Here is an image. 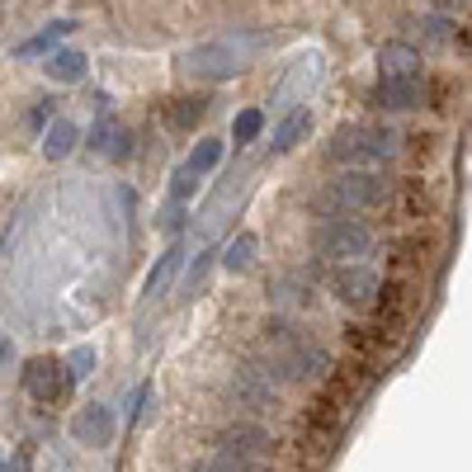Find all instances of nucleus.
I'll use <instances>...</instances> for the list:
<instances>
[{
    "label": "nucleus",
    "mask_w": 472,
    "mask_h": 472,
    "mask_svg": "<svg viewBox=\"0 0 472 472\" xmlns=\"http://www.w3.org/2000/svg\"><path fill=\"white\" fill-rule=\"evenodd\" d=\"M270 33H227V38H213V43H199L180 57V67L199 76V80H227L236 71H245L255 61V52H264Z\"/></svg>",
    "instance_id": "nucleus-1"
},
{
    "label": "nucleus",
    "mask_w": 472,
    "mask_h": 472,
    "mask_svg": "<svg viewBox=\"0 0 472 472\" xmlns=\"http://www.w3.org/2000/svg\"><path fill=\"white\" fill-rule=\"evenodd\" d=\"M378 203H387V180L374 175V171H345L340 180H331L326 190L312 194V213L321 222L331 217H350L359 208H378Z\"/></svg>",
    "instance_id": "nucleus-2"
},
{
    "label": "nucleus",
    "mask_w": 472,
    "mask_h": 472,
    "mask_svg": "<svg viewBox=\"0 0 472 472\" xmlns=\"http://www.w3.org/2000/svg\"><path fill=\"white\" fill-rule=\"evenodd\" d=\"M397 133L393 128H374V123H350V128H340L331 137V147L326 156L336 161V166H378V161H393L397 156Z\"/></svg>",
    "instance_id": "nucleus-3"
},
{
    "label": "nucleus",
    "mask_w": 472,
    "mask_h": 472,
    "mask_svg": "<svg viewBox=\"0 0 472 472\" xmlns=\"http://www.w3.org/2000/svg\"><path fill=\"white\" fill-rule=\"evenodd\" d=\"M312 251L321 260H336V264H359V255L374 251V232L355 217H331V222H317Z\"/></svg>",
    "instance_id": "nucleus-4"
},
{
    "label": "nucleus",
    "mask_w": 472,
    "mask_h": 472,
    "mask_svg": "<svg viewBox=\"0 0 472 472\" xmlns=\"http://www.w3.org/2000/svg\"><path fill=\"white\" fill-rule=\"evenodd\" d=\"M331 289H336L340 302L364 307V302H374V293H378V274L368 270V264H340V270L331 274Z\"/></svg>",
    "instance_id": "nucleus-5"
},
{
    "label": "nucleus",
    "mask_w": 472,
    "mask_h": 472,
    "mask_svg": "<svg viewBox=\"0 0 472 472\" xmlns=\"http://www.w3.org/2000/svg\"><path fill=\"white\" fill-rule=\"evenodd\" d=\"M71 435L86 444V449H105L114 440V412H109V406H99V402L80 406L76 421H71Z\"/></svg>",
    "instance_id": "nucleus-6"
},
{
    "label": "nucleus",
    "mask_w": 472,
    "mask_h": 472,
    "mask_svg": "<svg viewBox=\"0 0 472 472\" xmlns=\"http://www.w3.org/2000/svg\"><path fill=\"white\" fill-rule=\"evenodd\" d=\"M24 387H29V397L33 402H57L61 393H67V374H61V364L57 359H29L24 368Z\"/></svg>",
    "instance_id": "nucleus-7"
},
{
    "label": "nucleus",
    "mask_w": 472,
    "mask_h": 472,
    "mask_svg": "<svg viewBox=\"0 0 472 472\" xmlns=\"http://www.w3.org/2000/svg\"><path fill=\"white\" fill-rule=\"evenodd\" d=\"M421 99H425V90H421L416 76H397V80H378L374 86V105L387 114H406V109H416Z\"/></svg>",
    "instance_id": "nucleus-8"
},
{
    "label": "nucleus",
    "mask_w": 472,
    "mask_h": 472,
    "mask_svg": "<svg viewBox=\"0 0 472 472\" xmlns=\"http://www.w3.org/2000/svg\"><path fill=\"white\" fill-rule=\"evenodd\" d=\"M321 57L312 52V57H302L298 61V67L289 71V76H283L279 80V90H274V105H289V99H302V95H312V86H317V80H321Z\"/></svg>",
    "instance_id": "nucleus-9"
},
{
    "label": "nucleus",
    "mask_w": 472,
    "mask_h": 472,
    "mask_svg": "<svg viewBox=\"0 0 472 472\" xmlns=\"http://www.w3.org/2000/svg\"><path fill=\"white\" fill-rule=\"evenodd\" d=\"M264 444H270V435H264L260 425H236L227 440H222L217 454H227V458H241V463H251L255 454H264Z\"/></svg>",
    "instance_id": "nucleus-10"
},
{
    "label": "nucleus",
    "mask_w": 472,
    "mask_h": 472,
    "mask_svg": "<svg viewBox=\"0 0 472 472\" xmlns=\"http://www.w3.org/2000/svg\"><path fill=\"white\" fill-rule=\"evenodd\" d=\"M86 52H76V48H57V52H48V80H61V86H71V80H86Z\"/></svg>",
    "instance_id": "nucleus-11"
},
{
    "label": "nucleus",
    "mask_w": 472,
    "mask_h": 472,
    "mask_svg": "<svg viewBox=\"0 0 472 472\" xmlns=\"http://www.w3.org/2000/svg\"><path fill=\"white\" fill-rule=\"evenodd\" d=\"M378 67H383V80H397V76H416L421 67V52L412 43H387L378 52Z\"/></svg>",
    "instance_id": "nucleus-12"
},
{
    "label": "nucleus",
    "mask_w": 472,
    "mask_h": 472,
    "mask_svg": "<svg viewBox=\"0 0 472 472\" xmlns=\"http://www.w3.org/2000/svg\"><path fill=\"white\" fill-rule=\"evenodd\" d=\"M76 29V19H52V24L43 29V33H33V38H24V43H19L14 52L19 57H38V52H57V43L61 38H67Z\"/></svg>",
    "instance_id": "nucleus-13"
},
{
    "label": "nucleus",
    "mask_w": 472,
    "mask_h": 472,
    "mask_svg": "<svg viewBox=\"0 0 472 472\" xmlns=\"http://www.w3.org/2000/svg\"><path fill=\"white\" fill-rule=\"evenodd\" d=\"M307 133H312V109H293V114L274 128V152H293Z\"/></svg>",
    "instance_id": "nucleus-14"
},
{
    "label": "nucleus",
    "mask_w": 472,
    "mask_h": 472,
    "mask_svg": "<svg viewBox=\"0 0 472 472\" xmlns=\"http://www.w3.org/2000/svg\"><path fill=\"white\" fill-rule=\"evenodd\" d=\"M180 264H184V245H171V251H166V255H161V260L152 264V274H147V289H142V293H147V298H156V293H166V289H171V279H175V270H180Z\"/></svg>",
    "instance_id": "nucleus-15"
},
{
    "label": "nucleus",
    "mask_w": 472,
    "mask_h": 472,
    "mask_svg": "<svg viewBox=\"0 0 472 472\" xmlns=\"http://www.w3.org/2000/svg\"><path fill=\"white\" fill-rule=\"evenodd\" d=\"M76 123H67V118H57L52 128L43 133V156L48 161H61V156H71V147H76Z\"/></svg>",
    "instance_id": "nucleus-16"
},
{
    "label": "nucleus",
    "mask_w": 472,
    "mask_h": 472,
    "mask_svg": "<svg viewBox=\"0 0 472 472\" xmlns=\"http://www.w3.org/2000/svg\"><path fill=\"white\" fill-rule=\"evenodd\" d=\"M255 232H241V236H232L227 241V251H222V270H232V274H241V270H251V260H255Z\"/></svg>",
    "instance_id": "nucleus-17"
},
{
    "label": "nucleus",
    "mask_w": 472,
    "mask_h": 472,
    "mask_svg": "<svg viewBox=\"0 0 472 472\" xmlns=\"http://www.w3.org/2000/svg\"><path fill=\"white\" fill-rule=\"evenodd\" d=\"M203 114H208V99H171V109H166V123H171V128H194V123L203 118Z\"/></svg>",
    "instance_id": "nucleus-18"
},
{
    "label": "nucleus",
    "mask_w": 472,
    "mask_h": 472,
    "mask_svg": "<svg viewBox=\"0 0 472 472\" xmlns=\"http://www.w3.org/2000/svg\"><path fill=\"white\" fill-rule=\"evenodd\" d=\"M217 161H222V142H213V137H208V142H199V147L190 152V161H184V171L203 180V175H208V171L217 166Z\"/></svg>",
    "instance_id": "nucleus-19"
},
{
    "label": "nucleus",
    "mask_w": 472,
    "mask_h": 472,
    "mask_svg": "<svg viewBox=\"0 0 472 472\" xmlns=\"http://www.w3.org/2000/svg\"><path fill=\"white\" fill-rule=\"evenodd\" d=\"M260 128H264V114H260V109H241V114L232 118V137H236V142H255Z\"/></svg>",
    "instance_id": "nucleus-20"
},
{
    "label": "nucleus",
    "mask_w": 472,
    "mask_h": 472,
    "mask_svg": "<svg viewBox=\"0 0 472 472\" xmlns=\"http://www.w3.org/2000/svg\"><path fill=\"white\" fill-rule=\"evenodd\" d=\"M67 374H71V378L95 374V350H90V345H76V350L67 355Z\"/></svg>",
    "instance_id": "nucleus-21"
},
{
    "label": "nucleus",
    "mask_w": 472,
    "mask_h": 472,
    "mask_svg": "<svg viewBox=\"0 0 472 472\" xmlns=\"http://www.w3.org/2000/svg\"><path fill=\"white\" fill-rule=\"evenodd\" d=\"M118 133H123V128H118L114 118H99V123H95V133H90V147L109 156V147H114V137H118Z\"/></svg>",
    "instance_id": "nucleus-22"
},
{
    "label": "nucleus",
    "mask_w": 472,
    "mask_h": 472,
    "mask_svg": "<svg viewBox=\"0 0 472 472\" xmlns=\"http://www.w3.org/2000/svg\"><path fill=\"white\" fill-rule=\"evenodd\" d=\"M194 190H199V175H190V171H175V180H171V203H184V199H194Z\"/></svg>",
    "instance_id": "nucleus-23"
},
{
    "label": "nucleus",
    "mask_w": 472,
    "mask_h": 472,
    "mask_svg": "<svg viewBox=\"0 0 472 472\" xmlns=\"http://www.w3.org/2000/svg\"><path fill=\"white\" fill-rule=\"evenodd\" d=\"M161 227H166V232H180L184 227V203H171V208L161 213Z\"/></svg>",
    "instance_id": "nucleus-24"
},
{
    "label": "nucleus",
    "mask_w": 472,
    "mask_h": 472,
    "mask_svg": "<svg viewBox=\"0 0 472 472\" xmlns=\"http://www.w3.org/2000/svg\"><path fill=\"white\" fill-rule=\"evenodd\" d=\"M430 5H440V10H454V5H463V0H430Z\"/></svg>",
    "instance_id": "nucleus-25"
},
{
    "label": "nucleus",
    "mask_w": 472,
    "mask_h": 472,
    "mask_svg": "<svg viewBox=\"0 0 472 472\" xmlns=\"http://www.w3.org/2000/svg\"><path fill=\"white\" fill-rule=\"evenodd\" d=\"M0 472H5V458H0Z\"/></svg>",
    "instance_id": "nucleus-26"
}]
</instances>
